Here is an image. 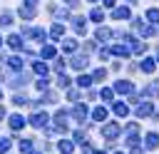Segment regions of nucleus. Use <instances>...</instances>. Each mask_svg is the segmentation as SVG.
Listing matches in <instances>:
<instances>
[{
    "label": "nucleus",
    "instance_id": "5",
    "mask_svg": "<svg viewBox=\"0 0 159 154\" xmlns=\"http://www.w3.org/2000/svg\"><path fill=\"white\" fill-rule=\"evenodd\" d=\"M114 89H117V92H122V94H129L134 87H132V82H127V79H119V82L114 84Z\"/></svg>",
    "mask_w": 159,
    "mask_h": 154
},
{
    "label": "nucleus",
    "instance_id": "6",
    "mask_svg": "<svg viewBox=\"0 0 159 154\" xmlns=\"http://www.w3.org/2000/svg\"><path fill=\"white\" fill-rule=\"evenodd\" d=\"M47 119H50V117L40 112V114H32V119H30V122H32L35 127H45V124H47Z\"/></svg>",
    "mask_w": 159,
    "mask_h": 154
},
{
    "label": "nucleus",
    "instance_id": "42",
    "mask_svg": "<svg viewBox=\"0 0 159 154\" xmlns=\"http://www.w3.org/2000/svg\"><path fill=\"white\" fill-rule=\"evenodd\" d=\"M117 154H124V152H117Z\"/></svg>",
    "mask_w": 159,
    "mask_h": 154
},
{
    "label": "nucleus",
    "instance_id": "23",
    "mask_svg": "<svg viewBox=\"0 0 159 154\" xmlns=\"http://www.w3.org/2000/svg\"><path fill=\"white\" fill-rule=\"evenodd\" d=\"M7 65H10L12 70H20V67H22V62H20V57H10V62H7Z\"/></svg>",
    "mask_w": 159,
    "mask_h": 154
},
{
    "label": "nucleus",
    "instance_id": "18",
    "mask_svg": "<svg viewBox=\"0 0 159 154\" xmlns=\"http://www.w3.org/2000/svg\"><path fill=\"white\" fill-rule=\"evenodd\" d=\"M60 152H62V154H72V142H65V139H62V142H60Z\"/></svg>",
    "mask_w": 159,
    "mask_h": 154
},
{
    "label": "nucleus",
    "instance_id": "30",
    "mask_svg": "<svg viewBox=\"0 0 159 154\" xmlns=\"http://www.w3.org/2000/svg\"><path fill=\"white\" fill-rule=\"evenodd\" d=\"M60 87H70V77L62 75V77H60Z\"/></svg>",
    "mask_w": 159,
    "mask_h": 154
},
{
    "label": "nucleus",
    "instance_id": "20",
    "mask_svg": "<svg viewBox=\"0 0 159 154\" xmlns=\"http://www.w3.org/2000/svg\"><path fill=\"white\" fill-rule=\"evenodd\" d=\"M77 84H80V87H89V84H92V77L82 75V77H77Z\"/></svg>",
    "mask_w": 159,
    "mask_h": 154
},
{
    "label": "nucleus",
    "instance_id": "4",
    "mask_svg": "<svg viewBox=\"0 0 159 154\" xmlns=\"http://www.w3.org/2000/svg\"><path fill=\"white\" fill-rule=\"evenodd\" d=\"M154 112V107L149 104V102H142V104H137V117H149Z\"/></svg>",
    "mask_w": 159,
    "mask_h": 154
},
{
    "label": "nucleus",
    "instance_id": "36",
    "mask_svg": "<svg viewBox=\"0 0 159 154\" xmlns=\"http://www.w3.org/2000/svg\"><path fill=\"white\" fill-rule=\"evenodd\" d=\"M104 5H107V7H112V5H114V0H104Z\"/></svg>",
    "mask_w": 159,
    "mask_h": 154
},
{
    "label": "nucleus",
    "instance_id": "33",
    "mask_svg": "<svg viewBox=\"0 0 159 154\" xmlns=\"http://www.w3.org/2000/svg\"><path fill=\"white\" fill-rule=\"evenodd\" d=\"M37 87H40V89H45V87H47V77H42V79L37 82Z\"/></svg>",
    "mask_w": 159,
    "mask_h": 154
},
{
    "label": "nucleus",
    "instance_id": "27",
    "mask_svg": "<svg viewBox=\"0 0 159 154\" xmlns=\"http://www.w3.org/2000/svg\"><path fill=\"white\" fill-rule=\"evenodd\" d=\"M10 149V139H0V154H5Z\"/></svg>",
    "mask_w": 159,
    "mask_h": 154
},
{
    "label": "nucleus",
    "instance_id": "2",
    "mask_svg": "<svg viewBox=\"0 0 159 154\" xmlns=\"http://www.w3.org/2000/svg\"><path fill=\"white\" fill-rule=\"evenodd\" d=\"M159 147V134L157 132H149L147 134V142H144V149H157Z\"/></svg>",
    "mask_w": 159,
    "mask_h": 154
},
{
    "label": "nucleus",
    "instance_id": "1",
    "mask_svg": "<svg viewBox=\"0 0 159 154\" xmlns=\"http://www.w3.org/2000/svg\"><path fill=\"white\" fill-rule=\"evenodd\" d=\"M102 134H104L107 139H114V137L119 134V124H117V122H112V124H104V129H102Z\"/></svg>",
    "mask_w": 159,
    "mask_h": 154
},
{
    "label": "nucleus",
    "instance_id": "22",
    "mask_svg": "<svg viewBox=\"0 0 159 154\" xmlns=\"http://www.w3.org/2000/svg\"><path fill=\"white\" fill-rule=\"evenodd\" d=\"M109 35H112V32H109L107 27H99V30H97V40H107Z\"/></svg>",
    "mask_w": 159,
    "mask_h": 154
},
{
    "label": "nucleus",
    "instance_id": "28",
    "mask_svg": "<svg viewBox=\"0 0 159 154\" xmlns=\"http://www.w3.org/2000/svg\"><path fill=\"white\" fill-rule=\"evenodd\" d=\"M62 32H65V27H62V25H55V27H52V37H60Z\"/></svg>",
    "mask_w": 159,
    "mask_h": 154
},
{
    "label": "nucleus",
    "instance_id": "15",
    "mask_svg": "<svg viewBox=\"0 0 159 154\" xmlns=\"http://www.w3.org/2000/svg\"><path fill=\"white\" fill-rule=\"evenodd\" d=\"M75 117H77L80 122H84V117H87V107H82V104L75 107Z\"/></svg>",
    "mask_w": 159,
    "mask_h": 154
},
{
    "label": "nucleus",
    "instance_id": "8",
    "mask_svg": "<svg viewBox=\"0 0 159 154\" xmlns=\"http://www.w3.org/2000/svg\"><path fill=\"white\" fill-rule=\"evenodd\" d=\"M142 72H154V67H157V62L152 60V57H147V60H142Z\"/></svg>",
    "mask_w": 159,
    "mask_h": 154
},
{
    "label": "nucleus",
    "instance_id": "7",
    "mask_svg": "<svg viewBox=\"0 0 159 154\" xmlns=\"http://www.w3.org/2000/svg\"><path fill=\"white\" fill-rule=\"evenodd\" d=\"M112 17H114V20H127V17H129V7H117V10L112 12Z\"/></svg>",
    "mask_w": 159,
    "mask_h": 154
},
{
    "label": "nucleus",
    "instance_id": "37",
    "mask_svg": "<svg viewBox=\"0 0 159 154\" xmlns=\"http://www.w3.org/2000/svg\"><path fill=\"white\" fill-rule=\"evenodd\" d=\"M2 117H5V109H2V107H0V119H2Z\"/></svg>",
    "mask_w": 159,
    "mask_h": 154
},
{
    "label": "nucleus",
    "instance_id": "29",
    "mask_svg": "<svg viewBox=\"0 0 159 154\" xmlns=\"http://www.w3.org/2000/svg\"><path fill=\"white\" fill-rule=\"evenodd\" d=\"M10 22H12V17H10L7 12H5V15H0V25H10Z\"/></svg>",
    "mask_w": 159,
    "mask_h": 154
},
{
    "label": "nucleus",
    "instance_id": "11",
    "mask_svg": "<svg viewBox=\"0 0 159 154\" xmlns=\"http://www.w3.org/2000/svg\"><path fill=\"white\" fill-rule=\"evenodd\" d=\"M22 124H25V119H22L20 114H12V117H10V129H20Z\"/></svg>",
    "mask_w": 159,
    "mask_h": 154
},
{
    "label": "nucleus",
    "instance_id": "17",
    "mask_svg": "<svg viewBox=\"0 0 159 154\" xmlns=\"http://www.w3.org/2000/svg\"><path fill=\"white\" fill-rule=\"evenodd\" d=\"M62 50H65V52H75V50H77V42H75V40H67V42H62Z\"/></svg>",
    "mask_w": 159,
    "mask_h": 154
},
{
    "label": "nucleus",
    "instance_id": "35",
    "mask_svg": "<svg viewBox=\"0 0 159 154\" xmlns=\"http://www.w3.org/2000/svg\"><path fill=\"white\" fill-rule=\"evenodd\" d=\"M25 2H27L30 7H35V2H37V0H25Z\"/></svg>",
    "mask_w": 159,
    "mask_h": 154
},
{
    "label": "nucleus",
    "instance_id": "25",
    "mask_svg": "<svg viewBox=\"0 0 159 154\" xmlns=\"http://www.w3.org/2000/svg\"><path fill=\"white\" fill-rule=\"evenodd\" d=\"M104 77H107V72H104V70H97V72L92 75V79H94V82H102Z\"/></svg>",
    "mask_w": 159,
    "mask_h": 154
},
{
    "label": "nucleus",
    "instance_id": "9",
    "mask_svg": "<svg viewBox=\"0 0 159 154\" xmlns=\"http://www.w3.org/2000/svg\"><path fill=\"white\" fill-rule=\"evenodd\" d=\"M114 114H117V117H127V114H129V107H127L124 102H117V104H114Z\"/></svg>",
    "mask_w": 159,
    "mask_h": 154
},
{
    "label": "nucleus",
    "instance_id": "10",
    "mask_svg": "<svg viewBox=\"0 0 159 154\" xmlns=\"http://www.w3.org/2000/svg\"><path fill=\"white\" fill-rule=\"evenodd\" d=\"M7 45H10L12 50H20V47H22V40H20V35H10V37H7Z\"/></svg>",
    "mask_w": 159,
    "mask_h": 154
},
{
    "label": "nucleus",
    "instance_id": "31",
    "mask_svg": "<svg viewBox=\"0 0 159 154\" xmlns=\"http://www.w3.org/2000/svg\"><path fill=\"white\" fill-rule=\"evenodd\" d=\"M30 147H32V144H30V142H27V139H22V142H20V149H22V152H27V149H30Z\"/></svg>",
    "mask_w": 159,
    "mask_h": 154
},
{
    "label": "nucleus",
    "instance_id": "3",
    "mask_svg": "<svg viewBox=\"0 0 159 154\" xmlns=\"http://www.w3.org/2000/svg\"><path fill=\"white\" fill-rule=\"evenodd\" d=\"M134 27H137V30H139V32H142L144 37H152V35H154V27H149V25H144L142 20H134Z\"/></svg>",
    "mask_w": 159,
    "mask_h": 154
},
{
    "label": "nucleus",
    "instance_id": "14",
    "mask_svg": "<svg viewBox=\"0 0 159 154\" xmlns=\"http://www.w3.org/2000/svg\"><path fill=\"white\" fill-rule=\"evenodd\" d=\"M147 20H149L152 25H157V22H159V10H157V7H152V10H147Z\"/></svg>",
    "mask_w": 159,
    "mask_h": 154
},
{
    "label": "nucleus",
    "instance_id": "34",
    "mask_svg": "<svg viewBox=\"0 0 159 154\" xmlns=\"http://www.w3.org/2000/svg\"><path fill=\"white\" fill-rule=\"evenodd\" d=\"M132 154H144V149H139V147H132Z\"/></svg>",
    "mask_w": 159,
    "mask_h": 154
},
{
    "label": "nucleus",
    "instance_id": "38",
    "mask_svg": "<svg viewBox=\"0 0 159 154\" xmlns=\"http://www.w3.org/2000/svg\"><path fill=\"white\" fill-rule=\"evenodd\" d=\"M154 117H157V119H159V109H157V112H154Z\"/></svg>",
    "mask_w": 159,
    "mask_h": 154
},
{
    "label": "nucleus",
    "instance_id": "32",
    "mask_svg": "<svg viewBox=\"0 0 159 154\" xmlns=\"http://www.w3.org/2000/svg\"><path fill=\"white\" fill-rule=\"evenodd\" d=\"M102 99H112V89H102Z\"/></svg>",
    "mask_w": 159,
    "mask_h": 154
},
{
    "label": "nucleus",
    "instance_id": "21",
    "mask_svg": "<svg viewBox=\"0 0 159 154\" xmlns=\"http://www.w3.org/2000/svg\"><path fill=\"white\" fill-rule=\"evenodd\" d=\"M84 27H87V25H84V20H82V17H77V20H75V30L82 35V32H84Z\"/></svg>",
    "mask_w": 159,
    "mask_h": 154
},
{
    "label": "nucleus",
    "instance_id": "16",
    "mask_svg": "<svg viewBox=\"0 0 159 154\" xmlns=\"http://www.w3.org/2000/svg\"><path fill=\"white\" fill-rule=\"evenodd\" d=\"M89 17H92L94 22H102V20H104V10H99V7H97V10H92V15H89Z\"/></svg>",
    "mask_w": 159,
    "mask_h": 154
},
{
    "label": "nucleus",
    "instance_id": "13",
    "mask_svg": "<svg viewBox=\"0 0 159 154\" xmlns=\"http://www.w3.org/2000/svg\"><path fill=\"white\" fill-rule=\"evenodd\" d=\"M92 117H94L97 122H104V119H107V109H104V107H97V109L92 112Z\"/></svg>",
    "mask_w": 159,
    "mask_h": 154
},
{
    "label": "nucleus",
    "instance_id": "41",
    "mask_svg": "<svg viewBox=\"0 0 159 154\" xmlns=\"http://www.w3.org/2000/svg\"><path fill=\"white\" fill-rule=\"evenodd\" d=\"M129 2H137V0H129Z\"/></svg>",
    "mask_w": 159,
    "mask_h": 154
},
{
    "label": "nucleus",
    "instance_id": "26",
    "mask_svg": "<svg viewBox=\"0 0 159 154\" xmlns=\"http://www.w3.org/2000/svg\"><path fill=\"white\" fill-rule=\"evenodd\" d=\"M42 57H55V47H42Z\"/></svg>",
    "mask_w": 159,
    "mask_h": 154
},
{
    "label": "nucleus",
    "instance_id": "12",
    "mask_svg": "<svg viewBox=\"0 0 159 154\" xmlns=\"http://www.w3.org/2000/svg\"><path fill=\"white\" fill-rule=\"evenodd\" d=\"M112 55H117V57H127L129 50H127L124 45H114V47H112Z\"/></svg>",
    "mask_w": 159,
    "mask_h": 154
},
{
    "label": "nucleus",
    "instance_id": "24",
    "mask_svg": "<svg viewBox=\"0 0 159 154\" xmlns=\"http://www.w3.org/2000/svg\"><path fill=\"white\" fill-rule=\"evenodd\" d=\"M35 72H40V75H47V65H45V62H35Z\"/></svg>",
    "mask_w": 159,
    "mask_h": 154
},
{
    "label": "nucleus",
    "instance_id": "19",
    "mask_svg": "<svg viewBox=\"0 0 159 154\" xmlns=\"http://www.w3.org/2000/svg\"><path fill=\"white\" fill-rule=\"evenodd\" d=\"M84 65H87V57H75L72 60V67H77V70H82Z\"/></svg>",
    "mask_w": 159,
    "mask_h": 154
},
{
    "label": "nucleus",
    "instance_id": "39",
    "mask_svg": "<svg viewBox=\"0 0 159 154\" xmlns=\"http://www.w3.org/2000/svg\"><path fill=\"white\" fill-rule=\"evenodd\" d=\"M67 2H70V5H75V2H77V0H67Z\"/></svg>",
    "mask_w": 159,
    "mask_h": 154
},
{
    "label": "nucleus",
    "instance_id": "43",
    "mask_svg": "<svg viewBox=\"0 0 159 154\" xmlns=\"http://www.w3.org/2000/svg\"><path fill=\"white\" fill-rule=\"evenodd\" d=\"M157 60H159V57H157Z\"/></svg>",
    "mask_w": 159,
    "mask_h": 154
},
{
    "label": "nucleus",
    "instance_id": "40",
    "mask_svg": "<svg viewBox=\"0 0 159 154\" xmlns=\"http://www.w3.org/2000/svg\"><path fill=\"white\" fill-rule=\"evenodd\" d=\"M94 154H104V152H94Z\"/></svg>",
    "mask_w": 159,
    "mask_h": 154
}]
</instances>
